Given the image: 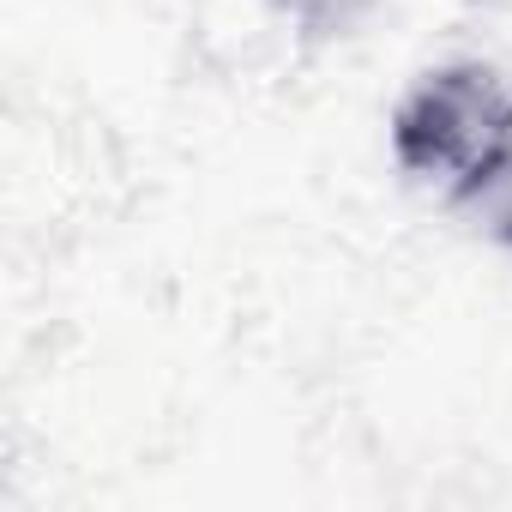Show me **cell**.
Instances as JSON below:
<instances>
[{"label": "cell", "instance_id": "cell-1", "mask_svg": "<svg viewBox=\"0 0 512 512\" xmlns=\"http://www.w3.org/2000/svg\"><path fill=\"white\" fill-rule=\"evenodd\" d=\"M392 163L470 211L512 247V79L488 61H440L404 85L386 115Z\"/></svg>", "mask_w": 512, "mask_h": 512}, {"label": "cell", "instance_id": "cell-2", "mask_svg": "<svg viewBox=\"0 0 512 512\" xmlns=\"http://www.w3.org/2000/svg\"><path fill=\"white\" fill-rule=\"evenodd\" d=\"M272 13H278L302 43L326 49V43L356 37V31L380 13V0H272Z\"/></svg>", "mask_w": 512, "mask_h": 512}]
</instances>
